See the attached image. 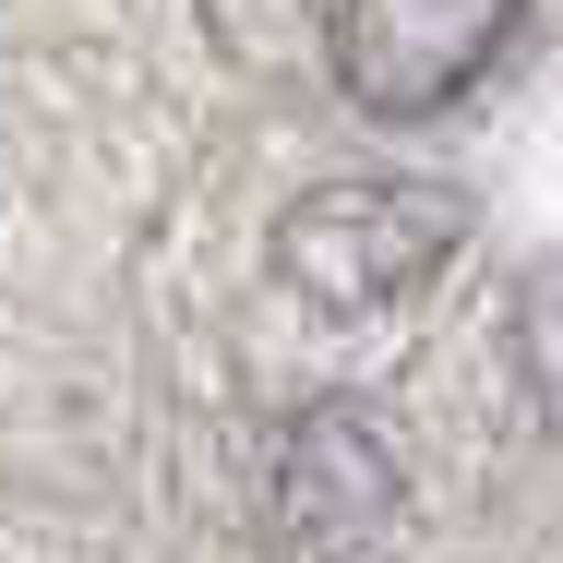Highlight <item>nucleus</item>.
Segmentation results:
<instances>
[{"label": "nucleus", "mask_w": 563, "mask_h": 563, "mask_svg": "<svg viewBox=\"0 0 563 563\" xmlns=\"http://www.w3.org/2000/svg\"><path fill=\"white\" fill-rule=\"evenodd\" d=\"M467 240V205L444 180H336V192H300L276 228V276L324 312H372V300H408L432 264Z\"/></svg>", "instance_id": "nucleus-1"}, {"label": "nucleus", "mask_w": 563, "mask_h": 563, "mask_svg": "<svg viewBox=\"0 0 563 563\" xmlns=\"http://www.w3.org/2000/svg\"><path fill=\"white\" fill-rule=\"evenodd\" d=\"M516 24H528V0H324L336 85H347V109H372V120L455 109L504 60Z\"/></svg>", "instance_id": "nucleus-2"}]
</instances>
